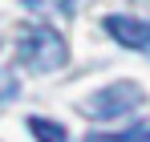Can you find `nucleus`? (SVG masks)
Returning a JSON list of instances; mask_svg holds the SVG:
<instances>
[{
	"label": "nucleus",
	"instance_id": "obj_1",
	"mask_svg": "<svg viewBox=\"0 0 150 142\" xmlns=\"http://www.w3.org/2000/svg\"><path fill=\"white\" fill-rule=\"evenodd\" d=\"M65 57H69V49L61 41V33L49 28V24H33L21 33V61H25L28 69L37 73H53L65 65Z\"/></svg>",
	"mask_w": 150,
	"mask_h": 142
},
{
	"label": "nucleus",
	"instance_id": "obj_2",
	"mask_svg": "<svg viewBox=\"0 0 150 142\" xmlns=\"http://www.w3.org/2000/svg\"><path fill=\"white\" fill-rule=\"evenodd\" d=\"M138 102H142V89H138L134 81H114V85L98 89L93 97H85L81 114H85V118H122Z\"/></svg>",
	"mask_w": 150,
	"mask_h": 142
},
{
	"label": "nucleus",
	"instance_id": "obj_7",
	"mask_svg": "<svg viewBox=\"0 0 150 142\" xmlns=\"http://www.w3.org/2000/svg\"><path fill=\"white\" fill-rule=\"evenodd\" d=\"M146 142H150V130H146Z\"/></svg>",
	"mask_w": 150,
	"mask_h": 142
},
{
	"label": "nucleus",
	"instance_id": "obj_3",
	"mask_svg": "<svg viewBox=\"0 0 150 142\" xmlns=\"http://www.w3.org/2000/svg\"><path fill=\"white\" fill-rule=\"evenodd\" d=\"M105 33L126 49H138V53H150V24L134 21V16H105Z\"/></svg>",
	"mask_w": 150,
	"mask_h": 142
},
{
	"label": "nucleus",
	"instance_id": "obj_5",
	"mask_svg": "<svg viewBox=\"0 0 150 142\" xmlns=\"http://www.w3.org/2000/svg\"><path fill=\"white\" fill-rule=\"evenodd\" d=\"M85 142H146V126H134L126 134H85Z\"/></svg>",
	"mask_w": 150,
	"mask_h": 142
},
{
	"label": "nucleus",
	"instance_id": "obj_4",
	"mask_svg": "<svg viewBox=\"0 0 150 142\" xmlns=\"http://www.w3.org/2000/svg\"><path fill=\"white\" fill-rule=\"evenodd\" d=\"M28 130H33V138L37 142H69V134L49 118H28Z\"/></svg>",
	"mask_w": 150,
	"mask_h": 142
},
{
	"label": "nucleus",
	"instance_id": "obj_6",
	"mask_svg": "<svg viewBox=\"0 0 150 142\" xmlns=\"http://www.w3.org/2000/svg\"><path fill=\"white\" fill-rule=\"evenodd\" d=\"M16 94V77L12 73H0V97H12Z\"/></svg>",
	"mask_w": 150,
	"mask_h": 142
}]
</instances>
